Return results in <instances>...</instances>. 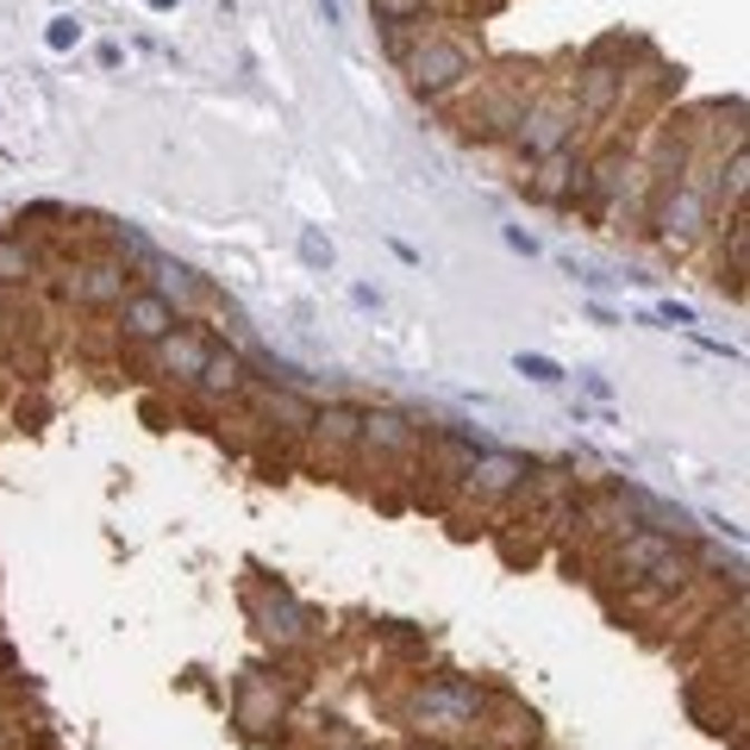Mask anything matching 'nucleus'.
<instances>
[{"instance_id":"obj_1","label":"nucleus","mask_w":750,"mask_h":750,"mask_svg":"<svg viewBox=\"0 0 750 750\" xmlns=\"http://www.w3.org/2000/svg\"><path fill=\"white\" fill-rule=\"evenodd\" d=\"M488 701H495V694H488L476 675H431V682L413 688L407 719L431 738H469L481 719H488Z\"/></svg>"},{"instance_id":"obj_2","label":"nucleus","mask_w":750,"mask_h":750,"mask_svg":"<svg viewBox=\"0 0 750 750\" xmlns=\"http://www.w3.org/2000/svg\"><path fill=\"white\" fill-rule=\"evenodd\" d=\"M400 69H407V81H413V95H426V100H445V95H457L469 76H476V50L464 45V38H419L407 57H400Z\"/></svg>"},{"instance_id":"obj_3","label":"nucleus","mask_w":750,"mask_h":750,"mask_svg":"<svg viewBox=\"0 0 750 750\" xmlns=\"http://www.w3.org/2000/svg\"><path fill=\"white\" fill-rule=\"evenodd\" d=\"M575 126H582V113H575V95H569V88L532 95L526 113H519V126H513V150H519L526 163H544L551 150H563V144L575 138Z\"/></svg>"},{"instance_id":"obj_4","label":"nucleus","mask_w":750,"mask_h":750,"mask_svg":"<svg viewBox=\"0 0 750 750\" xmlns=\"http://www.w3.org/2000/svg\"><path fill=\"white\" fill-rule=\"evenodd\" d=\"M620 38H601V45L588 50V57H582V69H575V113H582V119H594V126H601V119H613V113H620V100H625V88H632V69L625 64H613V57H620Z\"/></svg>"},{"instance_id":"obj_5","label":"nucleus","mask_w":750,"mask_h":750,"mask_svg":"<svg viewBox=\"0 0 750 750\" xmlns=\"http://www.w3.org/2000/svg\"><path fill=\"white\" fill-rule=\"evenodd\" d=\"M251 620L275 651H294V644H306L313 632H320V613H306L282 582H256L251 588Z\"/></svg>"},{"instance_id":"obj_6","label":"nucleus","mask_w":750,"mask_h":750,"mask_svg":"<svg viewBox=\"0 0 750 750\" xmlns=\"http://www.w3.org/2000/svg\"><path fill=\"white\" fill-rule=\"evenodd\" d=\"M232 719L244 725V738L282 732V719H288V688L275 682V675H263V670H244L238 688H232Z\"/></svg>"},{"instance_id":"obj_7","label":"nucleus","mask_w":750,"mask_h":750,"mask_svg":"<svg viewBox=\"0 0 750 750\" xmlns=\"http://www.w3.org/2000/svg\"><path fill=\"white\" fill-rule=\"evenodd\" d=\"M526 457H513V450H476V464L464 469V495L476 500V507H500V500L519 495V481H526Z\"/></svg>"},{"instance_id":"obj_8","label":"nucleus","mask_w":750,"mask_h":750,"mask_svg":"<svg viewBox=\"0 0 750 750\" xmlns=\"http://www.w3.org/2000/svg\"><path fill=\"white\" fill-rule=\"evenodd\" d=\"M582 169H588V157H582L575 144H563V150H551L544 163H532L526 194L538 207H575V201H582Z\"/></svg>"},{"instance_id":"obj_9","label":"nucleus","mask_w":750,"mask_h":750,"mask_svg":"<svg viewBox=\"0 0 750 750\" xmlns=\"http://www.w3.org/2000/svg\"><path fill=\"white\" fill-rule=\"evenodd\" d=\"M113 313H119V332H126V344H138V351H150L157 338H169V332L182 325V313L163 301L157 288H132V294L113 306Z\"/></svg>"},{"instance_id":"obj_10","label":"nucleus","mask_w":750,"mask_h":750,"mask_svg":"<svg viewBox=\"0 0 750 750\" xmlns=\"http://www.w3.org/2000/svg\"><path fill=\"white\" fill-rule=\"evenodd\" d=\"M126 294H132L126 256H95V263H81V270L69 275V301L88 306V313H113Z\"/></svg>"},{"instance_id":"obj_11","label":"nucleus","mask_w":750,"mask_h":750,"mask_svg":"<svg viewBox=\"0 0 750 750\" xmlns=\"http://www.w3.org/2000/svg\"><path fill=\"white\" fill-rule=\"evenodd\" d=\"M207 357H213V338L201 332V325H176L169 338L150 344V369H157V376H176V382H194V376L207 369Z\"/></svg>"},{"instance_id":"obj_12","label":"nucleus","mask_w":750,"mask_h":750,"mask_svg":"<svg viewBox=\"0 0 750 750\" xmlns=\"http://www.w3.org/2000/svg\"><path fill=\"white\" fill-rule=\"evenodd\" d=\"M357 450H363V457H413L419 426L407 413H395V407H369L363 431H357Z\"/></svg>"},{"instance_id":"obj_13","label":"nucleus","mask_w":750,"mask_h":750,"mask_svg":"<svg viewBox=\"0 0 750 750\" xmlns=\"http://www.w3.org/2000/svg\"><path fill=\"white\" fill-rule=\"evenodd\" d=\"M251 413L263 419V426H282V431H306L313 426V400L301 395V388L288 382H251Z\"/></svg>"},{"instance_id":"obj_14","label":"nucleus","mask_w":750,"mask_h":750,"mask_svg":"<svg viewBox=\"0 0 750 750\" xmlns=\"http://www.w3.org/2000/svg\"><path fill=\"white\" fill-rule=\"evenodd\" d=\"M357 431H363V407L332 400V407H313L306 438H313V450H320V457H357Z\"/></svg>"},{"instance_id":"obj_15","label":"nucleus","mask_w":750,"mask_h":750,"mask_svg":"<svg viewBox=\"0 0 750 750\" xmlns=\"http://www.w3.org/2000/svg\"><path fill=\"white\" fill-rule=\"evenodd\" d=\"M532 95H519V81H500V88H488V100H481L476 113H469L464 126L476 144H495V138H513V126H519V113H526Z\"/></svg>"},{"instance_id":"obj_16","label":"nucleus","mask_w":750,"mask_h":750,"mask_svg":"<svg viewBox=\"0 0 750 750\" xmlns=\"http://www.w3.org/2000/svg\"><path fill=\"white\" fill-rule=\"evenodd\" d=\"M251 382H256L251 363H244L238 351H225V344H213L207 369L194 376V388H201L207 400H244V395H251Z\"/></svg>"},{"instance_id":"obj_17","label":"nucleus","mask_w":750,"mask_h":750,"mask_svg":"<svg viewBox=\"0 0 750 750\" xmlns=\"http://www.w3.org/2000/svg\"><path fill=\"white\" fill-rule=\"evenodd\" d=\"M150 270H157V294L176 306V313H182V306H201V301H207V282H201L188 263H169V256H157Z\"/></svg>"},{"instance_id":"obj_18","label":"nucleus","mask_w":750,"mask_h":750,"mask_svg":"<svg viewBox=\"0 0 750 750\" xmlns=\"http://www.w3.org/2000/svg\"><path fill=\"white\" fill-rule=\"evenodd\" d=\"M431 445V457H438V469H445L450 481H464V469L476 464V431H438V438H426Z\"/></svg>"},{"instance_id":"obj_19","label":"nucleus","mask_w":750,"mask_h":750,"mask_svg":"<svg viewBox=\"0 0 750 750\" xmlns=\"http://www.w3.org/2000/svg\"><path fill=\"white\" fill-rule=\"evenodd\" d=\"M38 275V251L13 232H0V288H26Z\"/></svg>"},{"instance_id":"obj_20","label":"nucleus","mask_w":750,"mask_h":750,"mask_svg":"<svg viewBox=\"0 0 750 750\" xmlns=\"http://www.w3.org/2000/svg\"><path fill=\"white\" fill-rule=\"evenodd\" d=\"M513 369H519L526 382H538V388H563V382H569V369H563L557 357H544V351H519V357H513Z\"/></svg>"},{"instance_id":"obj_21","label":"nucleus","mask_w":750,"mask_h":750,"mask_svg":"<svg viewBox=\"0 0 750 750\" xmlns=\"http://www.w3.org/2000/svg\"><path fill=\"white\" fill-rule=\"evenodd\" d=\"M369 13L382 19V26H419L431 13V0H369Z\"/></svg>"},{"instance_id":"obj_22","label":"nucleus","mask_w":750,"mask_h":750,"mask_svg":"<svg viewBox=\"0 0 750 750\" xmlns=\"http://www.w3.org/2000/svg\"><path fill=\"white\" fill-rule=\"evenodd\" d=\"M45 45H50V50H76V45H81V19H76V13H57V19L45 26Z\"/></svg>"},{"instance_id":"obj_23","label":"nucleus","mask_w":750,"mask_h":750,"mask_svg":"<svg viewBox=\"0 0 750 750\" xmlns=\"http://www.w3.org/2000/svg\"><path fill=\"white\" fill-rule=\"evenodd\" d=\"M651 320L675 325V332H694V306H688V301H656V313H651Z\"/></svg>"},{"instance_id":"obj_24","label":"nucleus","mask_w":750,"mask_h":750,"mask_svg":"<svg viewBox=\"0 0 750 750\" xmlns=\"http://www.w3.org/2000/svg\"><path fill=\"white\" fill-rule=\"evenodd\" d=\"M301 256H306V263H313V270H332V244H325L320 232H313V225H306V232H301Z\"/></svg>"},{"instance_id":"obj_25","label":"nucleus","mask_w":750,"mask_h":750,"mask_svg":"<svg viewBox=\"0 0 750 750\" xmlns=\"http://www.w3.org/2000/svg\"><path fill=\"white\" fill-rule=\"evenodd\" d=\"M500 238H507V251H519V256H538V238H532V232H519V225H507Z\"/></svg>"},{"instance_id":"obj_26","label":"nucleus","mask_w":750,"mask_h":750,"mask_svg":"<svg viewBox=\"0 0 750 750\" xmlns=\"http://www.w3.org/2000/svg\"><path fill=\"white\" fill-rule=\"evenodd\" d=\"M388 251H395L400 263H413V270H419V263H426V256H419V251H413V244H407V238H388Z\"/></svg>"},{"instance_id":"obj_27","label":"nucleus","mask_w":750,"mask_h":750,"mask_svg":"<svg viewBox=\"0 0 750 750\" xmlns=\"http://www.w3.org/2000/svg\"><path fill=\"white\" fill-rule=\"evenodd\" d=\"M588 320L594 325H620V313H613V306H601V301H588Z\"/></svg>"},{"instance_id":"obj_28","label":"nucleus","mask_w":750,"mask_h":750,"mask_svg":"<svg viewBox=\"0 0 750 750\" xmlns=\"http://www.w3.org/2000/svg\"><path fill=\"white\" fill-rule=\"evenodd\" d=\"M144 7H150V13H176V0H144Z\"/></svg>"},{"instance_id":"obj_29","label":"nucleus","mask_w":750,"mask_h":750,"mask_svg":"<svg viewBox=\"0 0 750 750\" xmlns=\"http://www.w3.org/2000/svg\"><path fill=\"white\" fill-rule=\"evenodd\" d=\"M332 750H369V744H351V738H338V744Z\"/></svg>"}]
</instances>
